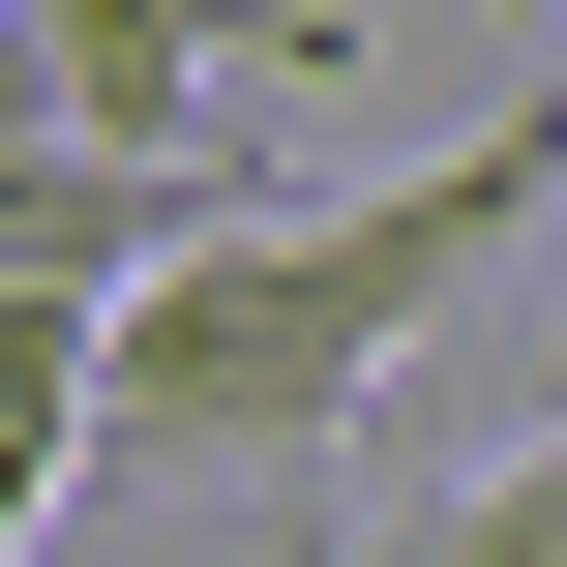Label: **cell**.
Here are the masks:
<instances>
[{
	"label": "cell",
	"mask_w": 567,
	"mask_h": 567,
	"mask_svg": "<svg viewBox=\"0 0 567 567\" xmlns=\"http://www.w3.org/2000/svg\"><path fill=\"white\" fill-rule=\"evenodd\" d=\"M329 567H567V419L508 449V478H449V508H389V538H329Z\"/></svg>",
	"instance_id": "5"
},
{
	"label": "cell",
	"mask_w": 567,
	"mask_h": 567,
	"mask_svg": "<svg viewBox=\"0 0 567 567\" xmlns=\"http://www.w3.org/2000/svg\"><path fill=\"white\" fill-rule=\"evenodd\" d=\"M209 209H239V150H120V120H60L30 30H0V299H150Z\"/></svg>",
	"instance_id": "2"
},
{
	"label": "cell",
	"mask_w": 567,
	"mask_h": 567,
	"mask_svg": "<svg viewBox=\"0 0 567 567\" xmlns=\"http://www.w3.org/2000/svg\"><path fill=\"white\" fill-rule=\"evenodd\" d=\"M90 359H120V299H0V567H30V508L90 478Z\"/></svg>",
	"instance_id": "4"
},
{
	"label": "cell",
	"mask_w": 567,
	"mask_h": 567,
	"mask_svg": "<svg viewBox=\"0 0 567 567\" xmlns=\"http://www.w3.org/2000/svg\"><path fill=\"white\" fill-rule=\"evenodd\" d=\"M0 30H30V90L120 120V150H179L239 60H359V0H0Z\"/></svg>",
	"instance_id": "3"
},
{
	"label": "cell",
	"mask_w": 567,
	"mask_h": 567,
	"mask_svg": "<svg viewBox=\"0 0 567 567\" xmlns=\"http://www.w3.org/2000/svg\"><path fill=\"white\" fill-rule=\"evenodd\" d=\"M567 209V90H508L478 150H419V179H239L150 299H120V359H90V478H299L389 359H449L478 299H508V239Z\"/></svg>",
	"instance_id": "1"
}]
</instances>
